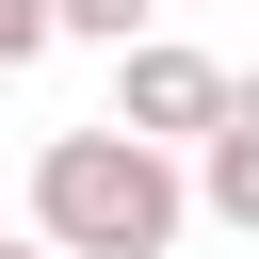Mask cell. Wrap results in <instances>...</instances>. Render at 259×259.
<instances>
[{
    "instance_id": "1",
    "label": "cell",
    "mask_w": 259,
    "mask_h": 259,
    "mask_svg": "<svg viewBox=\"0 0 259 259\" xmlns=\"http://www.w3.org/2000/svg\"><path fill=\"white\" fill-rule=\"evenodd\" d=\"M178 227H194V194H178L162 146H130L97 113L32 146V243L49 259H178Z\"/></svg>"
},
{
    "instance_id": "2",
    "label": "cell",
    "mask_w": 259,
    "mask_h": 259,
    "mask_svg": "<svg viewBox=\"0 0 259 259\" xmlns=\"http://www.w3.org/2000/svg\"><path fill=\"white\" fill-rule=\"evenodd\" d=\"M210 113H227V65H210V49H178V32H130V49H113V113H97V130H130V146L178 162V146H210Z\"/></svg>"
},
{
    "instance_id": "3",
    "label": "cell",
    "mask_w": 259,
    "mask_h": 259,
    "mask_svg": "<svg viewBox=\"0 0 259 259\" xmlns=\"http://www.w3.org/2000/svg\"><path fill=\"white\" fill-rule=\"evenodd\" d=\"M210 227H243L259 243V81H227V113H210V146H194V178H178Z\"/></svg>"
},
{
    "instance_id": "4",
    "label": "cell",
    "mask_w": 259,
    "mask_h": 259,
    "mask_svg": "<svg viewBox=\"0 0 259 259\" xmlns=\"http://www.w3.org/2000/svg\"><path fill=\"white\" fill-rule=\"evenodd\" d=\"M65 32H81V49H130V32H162V0H49V49H65Z\"/></svg>"
},
{
    "instance_id": "5",
    "label": "cell",
    "mask_w": 259,
    "mask_h": 259,
    "mask_svg": "<svg viewBox=\"0 0 259 259\" xmlns=\"http://www.w3.org/2000/svg\"><path fill=\"white\" fill-rule=\"evenodd\" d=\"M16 65H49V0H0V81Z\"/></svg>"
},
{
    "instance_id": "6",
    "label": "cell",
    "mask_w": 259,
    "mask_h": 259,
    "mask_svg": "<svg viewBox=\"0 0 259 259\" xmlns=\"http://www.w3.org/2000/svg\"><path fill=\"white\" fill-rule=\"evenodd\" d=\"M0 259H49V243H0Z\"/></svg>"
}]
</instances>
